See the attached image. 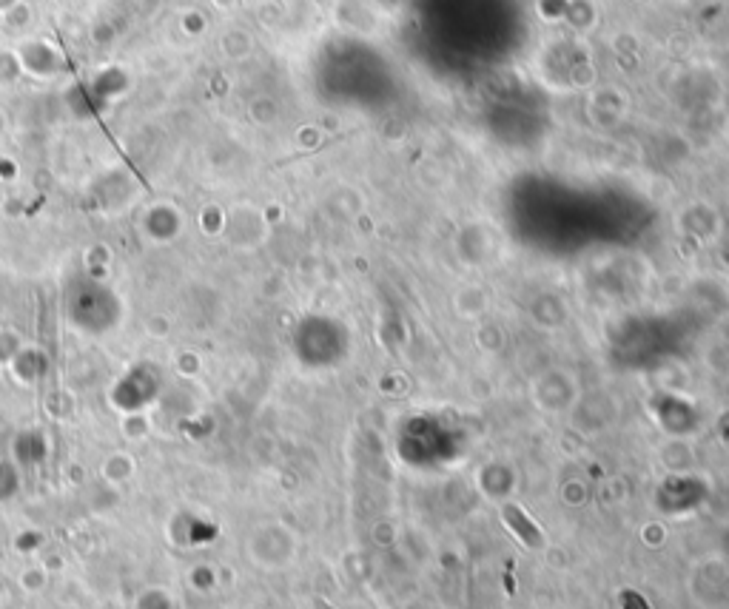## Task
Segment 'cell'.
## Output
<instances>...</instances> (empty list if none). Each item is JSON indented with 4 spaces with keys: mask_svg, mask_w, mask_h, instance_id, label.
<instances>
[{
    "mask_svg": "<svg viewBox=\"0 0 729 609\" xmlns=\"http://www.w3.org/2000/svg\"><path fill=\"white\" fill-rule=\"evenodd\" d=\"M505 521L510 524V527H513V530H516V533H519V536L524 538V544H527V547H542L544 544V538H542V533L536 530V524H530V518L524 516L519 507H507Z\"/></svg>",
    "mask_w": 729,
    "mask_h": 609,
    "instance_id": "cell-1",
    "label": "cell"
}]
</instances>
